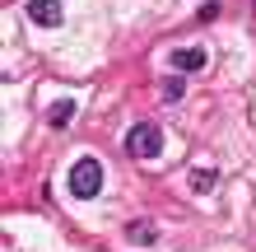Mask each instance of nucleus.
Returning a JSON list of instances; mask_svg holds the SVG:
<instances>
[{"instance_id":"f257e3e1","label":"nucleus","mask_w":256,"mask_h":252,"mask_svg":"<svg viewBox=\"0 0 256 252\" xmlns=\"http://www.w3.org/2000/svg\"><path fill=\"white\" fill-rule=\"evenodd\" d=\"M126 154L130 159H158L163 154V131L154 122H135L126 131Z\"/></svg>"},{"instance_id":"f03ea898","label":"nucleus","mask_w":256,"mask_h":252,"mask_svg":"<svg viewBox=\"0 0 256 252\" xmlns=\"http://www.w3.org/2000/svg\"><path fill=\"white\" fill-rule=\"evenodd\" d=\"M98 191H102V164L98 159H80V164L70 168V196L88 201V196H98Z\"/></svg>"},{"instance_id":"7ed1b4c3","label":"nucleus","mask_w":256,"mask_h":252,"mask_svg":"<svg viewBox=\"0 0 256 252\" xmlns=\"http://www.w3.org/2000/svg\"><path fill=\"white\" fill-rule=\"evenodd\" d=\"M28 19L42 28H56L61 24V0H28Z\"/></svg>"},{"instance_id":"20e7f679","label":"nucleus","mask_w":256,"mask_h":252,"mask_svg":"<svg viewBox=\"0 0 256 252\" xmlns=\"http://www.w3.org/2000/svg\"><path fill=\"white\" fill-rule=\"evenodd\" d=\"M74 108H80V103H74V98H61V103H52L47 122H52L56 131H61V126H70V122H74Z\"/></svg>"},{"instance_id":"39448f33","label":"nucleus","mask_w":256,"mask_h":252,"mask_svg":"<svg viewBox=\"0 0 256 252\" xmlns=\"http://www.w3.org/2000/svg\"><path fill=\"white\" fill-rule=\"evenodd\" d=\"M172 66H177V70H200V66H205V52H200V47H186V52L172 56Z\"/></svg>"},{"instance_id":"423d86ee","label":"nucleus","mask_w":256,"mask_h":252,"mask_svg":"<svg viewBox=\"0 0 256 252\" xmlns=\"http://www.w3.org/2000/svg\"><path fill=\"white\" fill-rule=\"evenodd\" d=\"M191 187L205 196V191H214V187H219V173H214V168H196V173H191Z\"/></svg>"},{"instance_id":"0eeeda50","label":"nucleus","mask_w":256,"mask_h":252,"mask_svg":"<svg viewBox=\"0 0 256 252\" xmlns=\"http://www.w3.org/2000/svg\"><path fill=\"white\" fill-rule=\"evenodd\" d=\"M126 238L130 243H154L158 233H154V224H126Z\"/></svg>"},{"instance_id":"6e6552de","label":"nucleus","mask_w":256,"mask_h":252,"mask_svg":"<svg viewBox=\"0 0 256 252\" xmlns=\"http://www.w3.org/2000/svg\"><path fill=\"white\" fill-rule=\"evenodd\" d=\"M182 75H168V80H163V98H182Z\"/></svg>"}]
</instances>
